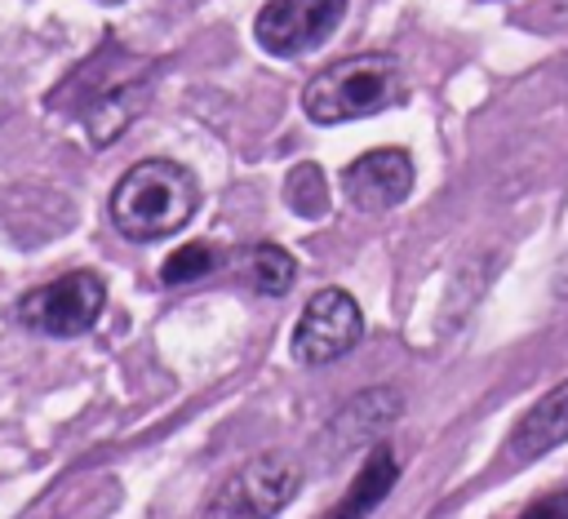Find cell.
<instances>
[{
	"label": "cell",
	"instance_id": "obj_8",
	"mask_svg": "<svg viewBox=\"0 0 568 519\" xmlns=\"http://www.w3.org/2000/svg\"><path fill=\"white\" fill-rule=\"evenodd\" d=\"M568 439V381L550 386L510 430V457L515 461H532L546 457L550 448H559Z\"/></svg>",
	"mask_w": 568,
	"mask_h": 519
},
{
	"label": "cell",
	"instance_id": "obj_5",
	"mask_svg": "<svg viewBox=\"0 0 568 519\" xmlns=\"http://www.w3.org/2000/svg\"><path fill=\"white\" fill-rule=\"evenodd\" d=\"M359 337H364V315L355 297L346 288H320L293 324V359L320 368L355 350Z\"/></svg>",
	"mask_w": 568,
	"mask_h": 519
},
{
	"label": "cell",
	"instance_id": "obj_15",
	"mask_svg": "<svg viewBox=\"0 0 568 519\" xmlns=\"http://www.w3.org/2000/svg\"><path fill=\"white\" fill-rule=\"evenodd\" d=\"M519 519H568V488H555V492L537 497Z\"/></svg>",
	"mask_w": 568,
	"mask_h": 519
},
{
	"label": "cell",
	"instance_id": "obj_4",
	"mask_svg": "<svg viewBox=\"0 0 568 519\" xmlns=\"http://www.w3.org/2000/svg\"><path fill=\"white\" fill-rule=\"evenodd\" d=\"M106 306V284L93 271H67L53 284H40L31 293H22L18 302V319L44 337H80L98 324Z\"/></svg>",
	"mask_w": 568,
	"mask_h": 519
},
{
	"label": "cell",
	"instance_id": "obj_10",
	"mask_svg": "<svg viewBox=\"0 0 568 519\" xmlns=\"http://www.w3.org/2000/svg\"><path fill=\"white\" fill-rule=\"evenodd\" d=\"M395 479H399V461H395V452H390L386 444H373L364 470H359L355 484L333 501V510H328L324 519H368V515L390 497Z\"/></svg>",
	"mask_w": 568,
	"mask_h": 519
},
{
	"label": "cell",
	"instance_id": "obj_2",
	"mask_svg": "<svg viewBox=\"0 0 568 519\" xmlns=\"http://www.w3.org/2000/svg\"><path fill=\"white\" fill-rule=\"evenodd\" d=\"M404 98V75L390 53H355L328 62L306 89H302V111L315 124H346L377 115Z\"/></svg>",
	"mask_w": 568,
	"mask_h": 519
},
{
	"label": "cell",
	"instance_id": "obj_13",
	"mask_svg": "<svg viewBox=\"0 0 568 519\" xmlns=\"http://www.w3.org/2000/svg\"><path fill=\"white\" fill-rule=\"evenodd\" d=\"M284 195H288L293 213H302V217H324V208H328V191H324V173H320V164H297V169L288 173V182H284Z\"/></svg>",
	"mask_w": 568,
	"mask_h": 519
},
{
	"label": "cell",
	"instance_id": "obj_3",
	"mask_svg": "<svg viewBox=\"0 0 568 519\" xmlns=\"http://www.w3.org/2000/svg\"><path fill=\"white\" fill-rule=\"evenodd\" d=\"M302 488V470L284 452H262L235 466L213 497L204 501L200 519H275Z\"/></svg>",
	"mask_w": 568,
	"mask_h": 519
},
{
	"label": "cell",
	"instance_id": "obj_6",
	"mask_svg": "<svg viewBox=\"0 0 568 519\" xmlns=\"http://www.w3.org/2000/svg\"><path fill=\"white\" fill-rule=\"evenodd\" d=\"M346 13V0H266L253 18V35L275 58L320 49Z\"/></svg>",
	"mask_w": 568,
	"mask_h": 519
},
{
	"label": "cell",
	"instance_id": "obj_7",
	"mask_svg": "<svg viewBox=\"0 0 568 519\" xmlns=\"http://www.w3.org/2000/svg\"><path fill=\"white\" fill-rule=\"evenodd\" d=\"M342 186H346V200L364 213L395 208L413 191V160L399 146H373L342 169Z\"/></svg>",
	"mask_w": 568,
	"mask_h": 519
},
{
	"label": "cell",
	"instance_id": "obj_11",
	"mask_svg": "<svg viewBox=\"0 0 568 519\" xmlns=\"http://www.w3.org/2000/svg\"><path fill=\"white\" fill-rule=\"evenodd\" d=\"M142 102H146V84L142 80H120V84L98 89L89 98V106H84V133H89V142L93 146L115 142L129 129V120L142 111Z\"/></svg>",
	"mask_w": 568,
	"mask_h": 519
},
{
	"label": "cell",
	"instance_id": "obj_1",
	"mask_svg": "<svg viewBox=\"0 0 568 519\" xmlns=\"http://www.w3.org/2000/svg\"><path fill=\"white\" fill-rule=\"evenodd\" d=\"M200 208V182L178 160H142L111 191V222L124 240L178 235Z\"/></svg>",
	"mask_w": 568,
	"mask_h": 519
},
{
	"label": "cell",
	"instance_id": "obj_14",
	"mask_svg": "<svg viewBox=\"0 0 568 519\" xmlns=\"http://www.w3.org/2000/svg\"><path fill=\"white\" fill-rule=\"evenodd\" d=\"M209 271H213V248L200 244V240H191V244H182V248H173V253L164 257L160 279H164V284H191V279H200V275H209Z\"/></svg>",
	"mask_w": 568,
	"mask_h": 519
},
{
	"label": "cell",
	"instance_id": "obj_16",
	"mask_svg": "<svg viewBox=\"0 0 568 519\" xmlns=\"http://www.w3.org/2000/svg\"><path fill=\"white\" fill-rule=\"evenodd\" d=\"M555 293H568V262H564V271H559V284H555Z\"/></svg>",
	"mask_w": 568,
	"mask_h": 519
},
{
	"label": "cell",
	"instance_id": "obj_9",
	"mask_svg": "<svg viewBox=\"0 0 568 519\" xmlns=\"http://www.w3.org/2000/svg\"><path fill=\"white\" fill-rule=\"evenodd\" d=\"M399 408H404L399 390H364V395H355V404H346L328 426L333 452H346V448H355L364 439H377L399 417Z\"/></svg>",
	"mask_w": 568,
	"mask_h": 519
},
{
	"label": "cell",
	"instance_id": "obj_17",
	"mask_svg": "<svg viewBox=\"0 0 568 519\" xmlns=\"http://www.w3.org/2000/svg\"><path fill=\"white\" fill-rule=\"evenodd\" d=\"M102 4H120V0H102Z\"/></svg>",
	"mask_w": 568,
	"mask_h": 519
},
{
	"label": "cell",
	"instance_id": "obj_12",
	"mask_svg": "<svg viewBox=\"0 0 568 519\" xmlns=\"http://www.w3.org/2000/svg\"><path fill=\"white\" fill-rule=\"evenodd\" d=\"M244 275H248V284H253L257 293L280 297V293L293 288L297 266H293V257H288L280 244H257V248L244 257Z\"/></svg>",
	"mask_w": 568,
	"mask_h": 519
}]
</instances>
